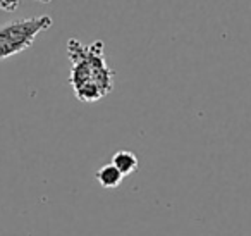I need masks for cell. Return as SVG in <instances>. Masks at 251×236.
Returning <instances> with one entry per match:
<instances>
[{
  "instance_id": "8992f818",
  "label": "cell",
  "mask_w": 251,
  "mask_h": 236,
  "mask_svg": "<svg viewBox=\"0 0 251 236\" xmlns=\"http://www.w3.org/2000/svg\"><path fill=\"white\" fill-rule=\"evenodd\" d=\"M36 2H42V4H49V2H52V0H36Z\"/></svg>"
},
{
  "instance_id": "277c9868",
  "label": "cell",
  "mask_w": 251,
  "mask_h": 236,
  "mask_svg": "<svg viewBox=\"0 0 251 236\" xmlns=\"http://www.w3.org/2000/svg\"><path fill=\"white\" fill-rule=\"evenodd\" d=\"M112 164L119 169L122 176H129L138 169V157L129 150H119L112 157Z\"/></svg>"
},
{
  "instance_id": "5b68a950",
  "label": "cell",
  "mask_w": 251,
  "mask_h": 236,
  "mask_svg": "<svg viewBox=\"0 0 251 236\" xmlns=\"http://www.w3.org/2000/svg\"><path fill=\"white\" fill-rule=\"evenodd\" d=\"M19 7V0H0V11L14 12Z\"/></svg>"
},
{
  "instance_id": "3957f363",
  "label": "cell",
  "mask_w": 251,
  "mask_h": 236,
  "mask_svg": "<svg viewBox=\"0 0 251 236\" xmlns=\"http://www.w3.org/2000/svg\"><path fill=\"white\" fill-rule=\"evenodd\" d=\"M95 177H97V181L105 190H114V188H117L119 184L122 183V179H124V176L119 173V169L114 164H105V166H101L100 169L95 173Z\"/></svg>"
},
{
  "instance_id": "6da1fadb",
  "label": "cell",
  "mask_w": 251,
  "mask_h": 236,
  "mask_svg": "<svg viewBox=\"0 0 251 236\" xmlns=\"http://www.w3.org/2000/svg\"><path fill=\"white\" fill-rule=\"evenodd\" d=\"M67 56L71 59L69 85L77 100L98 102L114 90V71L105 59L101 40L83 45L79 40L67 42Z\"/></svg>"
},
{
  "instance_id": "7a4b0ae2",
  "label": "cell",
  "mask_w": 251,
  "mask_h": 236,
  "mask_svg": "<svg viewBox=\"0 0 251 236\" xmlns=\"http://www.w3.org/2000/svg\"><path fill=\"white\" fill-rule=\"evenodd\" d=\"M52 26L50 16H35L0 26V60L18 56L35 43L36 36Z\"/></svg>"
}]
</instances>
